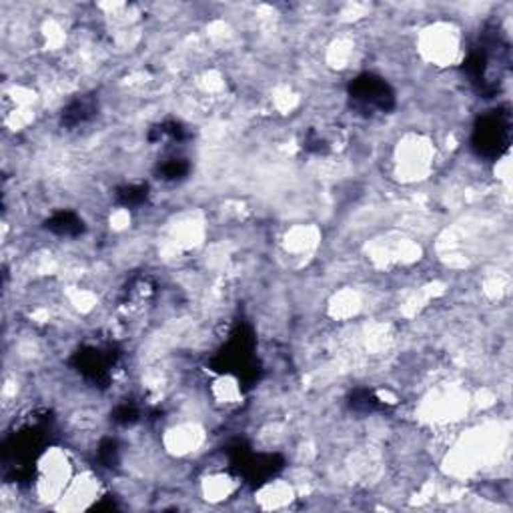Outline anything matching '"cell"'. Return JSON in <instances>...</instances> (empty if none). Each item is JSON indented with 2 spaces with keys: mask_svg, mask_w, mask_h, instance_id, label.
Segmentation results:
<instances>
[{
  "mask_svg": "<svg viewBox=\"0 0 513 513\" xmlns=\"http://www.w3.org/2000/svg\"><path fill=\"white\" fill-rule=\"evenodd\" d=\"M99 455H100V459L104 461L106 465H113L116 461V447L113 441H104L102 443V447H100V451H99Z\"/></svg>",
  "mask_w": 513,
  "mask_h": 513,
  "instance_id": "cell-10",
  "label": "cell"
},
{
  "mask_svg": "<svg viewBox=\"0 0 513 513\" xmlns=\"http://www.w3.org/2000/svg\"><path fill=\"white\" fill-rule=\"evenodd\" d=\"M147 199V187L145 184H131L116 191V200L125 207H136Z\"/></svg>",
  "mask_w": 513,
  "mask_h": 513,
  "instance_id": "cell-6",
  "label": "cell"
},
{
  "mask_svg": "<svg viewBox=\"0 0 513 513\" xmlns=\"http://www.w3.org/2000/svg\"><path fill=\"white\" fill-rule=\"evenodd\" d=\"M351 407L357 411H375V409H383V403L371 391H357L351 397Z\"/></svg>",
  "mask_w": 513,
  "mask_h": 513,
  "instance_id": "cell-8",
  "label": "cell"
},
{
  "mask_svg": "<svg viewBox=\"0 0 513 513\" xmlns=\"http://www.w3.org/2000/svg\"><path fill=\"white\" fill-rule=\"evenodd\" d=\"M113 419H115L116 423H120V425H131V423H134L139 419V411L134 409L133 405L125 403V405L116 407Z\"/></svg>",
  "mask_w": 513,
  "mask_h": 513,
  "instance_id": "cell-9",
  "label": "cell"
},
{
  "mask_svg": "<svg viewBox=\"0 0 513 513\" xmlns=\"http://www.w3.org/2000/svg\"><path fill=\"white\" fill-rule=\"evenodd\" d=\"M47 229L61 237H79L84 231L83 219L72 211H58L47 221Z\"/></svg>",
  "mask_w": 513,
  "mask_h": 513,
  "instance_id": "cell-4",
  "label": "cell"
},
{
  "mask_svg": "<svg viewBox=\"0 0 513 513\" xmlns=\"http://www.w3.org/2000/svg\"><path fill=\"white\" fill-rule=\"evenodd\" d=\"M349 97L361 111L387 113L395 106V93L389 84L375 74H361L349 84Z\"/></svg>",
  "mask_w": 513,
  "mask_h": 513,
  "instance_id": "cell-2",
  "label": "cell"
},
{
  "mask_svg": "<svg viewBox=\"0 0 513 513\" xmlns=\"http://www.w3.org/2000/svg\"><path fill=\"white\" fill-rule=\"evenodd\" d=\"M77 369L88 379H102L109 371L111 357L100 349H86L83 353H77L74 357Z\"/></svg>",
  "mask_w": 513,
  "mask_h": 513,
  "instance_id": "cell-3",
  "label": "cell"
},
{
  "mask_svg": "<svg viewBox=\"0 0 513 513\" xmlns=\"http://www.w3.org/2000/svg\"><path fill=\"white\" fill-rule=\"evenodd\" d=\"M189 173V163L182 161V159H171L163 165L159 166V175L161 179L165 181H177V179H182L184 175Z\"/></svg>",
  "mask_w": 513,
  "mask_h": 513,
  "instance_id": "cell-7",
  "label": "cell"
},
{
  "mask_svg": "<svg viewBox=\"0 0 513 513\" xmlns=\"http://www.w3.org/2000/svg\"><path fill=\"white\" fill-rule=\"evenodd\" d=\"M510 141H512V120H510V113L503 111H494L491 115L480 118L471 139L475 152L485 159H499L510 149Z\"/></svg>",
  "mask_w": 513,
  "mask_h": 513,
  "instance_id": "cell-1",
  "label": "cell"
},
{
  "mask_svg": "<svg viewBox=\"0 0 513 513\" xmlns=\"http://www.w3.org/2000/svg\"><path fill=\"white\" fill-rule=\"evenodd\" d=\"M93 115H95V102H93V99H77L72 100L67 109H65L63 123L67 127H77V125H81L84 120H88Z\"/></svg>",
  "mask_w": 513,
  "mask_h": 513,
  "instance_id": "cell-5",
  "label": "cell"
}]
</instances>
